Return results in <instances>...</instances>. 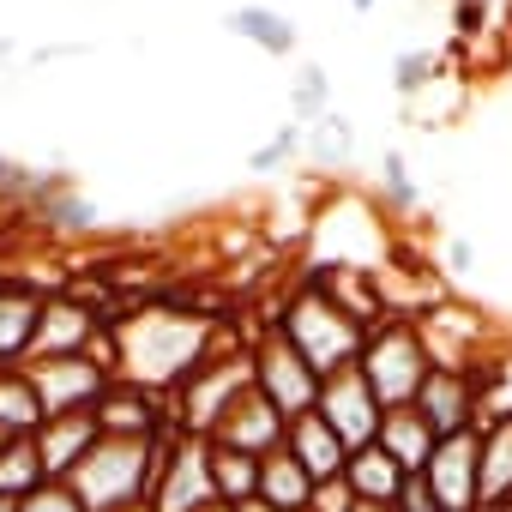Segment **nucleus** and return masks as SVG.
I'll list each match as a JSON object with an SVG mask.
<instances>
[{
    "mask_svg": "<svg viewBox=\"0 0 512 512\" xmlns=\"http://www.w3.org/2000/svg\"><path fill=\"white\" fill-rule=\"evenodd\" d=\"M247 350V338L235 332V314H199L181 290H157L145 302L127 308V320L115 326V380L169 398L205 356H229Z\"/></svg>",
    "mask_w": 512,
    "mask_h": 512,
    "instance_id": "obj_1",
    "label": "nucleus"
},
{
    "mask_svg": "<svg viewBox=\"0 0 512 512\" xmlns=\"http://www.w3.org/2000/svg\"><path fill=\"white\" fill-rule=\"evenodd\" d=\"M175 434H181V428H163V434H151V440H139V434H97V446H91L85 464L67 476V488L79 494L85 512H121V506L151 500L163 446H169Z\"/></svg>",
    "mask_w": 512,
    "mask_h": 512,
    "instance_id": "obj_2",
    "label": "nucleus"
},
{
    "mask_svg": "<svg viewBox=\"0 0 512 512\" xmlns=\"http://www.w3.org/2000/svg\"><path fill=\"white\" fill-rule=\"evenodd\" d=\"M278 332L302 350V362L320 374V380H332V374H344V368H356L362 362V344H368V326H356L308 272H296V290L284 296V314H278Z\"/></svg>",
    "mask_w": 512,
    "mask_h": 512,
    "instance_id": "obj_3",
    "label": "nucleus"
},
{
    "mask_svg": "<svg viewBox=\"0 0 512 512\" xmlns=\"http://www.w3.org/2000/svg\"><path fill=\"white\" fill-rule=\"evenodd\" d=\"M362 380L374 386V398H380V410H404V404H416V392H422V380H428V350H422V332H416V320H380L374 332H368V344H362Z\"/></svg>",
    "mask_w": 512,
    "mask_h": 512,
    "instance_id": "obj_4",
    "label": "nucleus"
},
{
    "mask_svg": "<svg viewBox=\"0 0 512 512\" xmlns=\"http://www.w3.org/2000/svg\"><path fill=\"white\" fill-rule=\"evenodd\" d=\"M247 386H253V362H247V350L205 356V362H199V368L169 392V422H175L181 434L211 440V428L223 422V410H229Z\"/></svg>",
    "mask_w": 512,
    "mask_h": 512,
    "instance_id": "obj_5",
    "label": "nucleus"
},
{
    "mask_svg": "<svg viewBox=\"0 0 512 512\" xmlns=\"http://www.w3.org/2000/svg\"><path fill=\"white\" fill-rule=\"evenodd\" d=\"M247 362H253V392H260L284 422L308 416L314 398H320V374L302 362V350L278 332V326H260V338L247 344Z\"/></svg>",
    "mask_w": 512,
    "mask_h": 512,
    "instance_id": "obj_6",
    "label": "nucleus"
},
{
    "mask_svg": "<svg viewBox=\"0 0 512 512\" xmlns=\"http://www.w3.org/2000/svg\"><path fill=\"white\" fill-rule=\"evenodd\" d=\"M217 500V482H211V440L199 434H175L163 446V464H157V482H151V512H199Z\"/></svg>",
    "mask_w": 512,
    "mask_h": 512,
    "instance_id": "obj_7",
    "label": "nucleus"
},
{
    "mask_svg": "<svg viewBox=\"0 0 512 512\" xmlns=\"http://www.w3.org/2000/svg\"><path fill=\"white\" fill-rule=\"evenodd\" d=\"M422 476H428L440 512H482V428L434 440Z\"/></svg>",
    "mask_w": 512,
    "mask_h": 512,
    "instance_id": "obj_8",
    "label": "nucleus"
},
{
    "mask_svg": "<svg viewBox=\"0 0 512 512\" xmlns=\"http://www.w3.org/2000/svg\"><path fill=\"white\" fill-rule=\"evenodd\" d=\"M31 392H37V410L43 416H73V410H91L109 386V374L91 362V356H49V362H19Z\"/></svg>",
    "mask_w": 512,
    "mask_h": 512,
    "instance_id": "obj_9",
    "label": "nucleus"
},
{
    "mask_svg": "<svg viewBox=\"0 0 512 512\" xmlns=\"http://www.w3.org/2000/svg\"><path fill=\"white\" fill-rule=\"evenodd\" d=\"M314 410H320V422L356 452V446H374V434H380V398H374V386L362 380V368H344V374H332V380H320V398H314Z\"/></svg>",
    "mask_w": 512,
    "mask_h": 512,
    "instance_id": "obj_10",
    "label": "nucleus"
},
{
    "mask_svg": "<svg viewBox=\"0 0 512 512\" xmlns=\"http://www.w3.org/2000/svg\"><path fill=\"white\" fill-rule=\"evenodd\" d=\"M97 332H103L97 308H85L79 296L55 290V296H43V314H37V332H31V356H25V362H49V356H85Z\"/></svg>",
    "mask_w": 512,
    "mask_h": 512,
    "instance_id": "obj_11",
    "label": "nucleus"
},
{
    "mask_svg": "<svg viewBox=\"0 0 512 512\" xmlns=\"http://www.w3.org/2000/svg\"><path fill=\"white\" fill-rule=\"evenodd\" d=\"M410 410L428 422L434 440L464 434V428H476V380L464 368H428V380H422V392H416Z\"/></svg>",
    "mask_w": 512,
    "mask_h": 512,
    "instance_id": "obj_12",
    "label": "nucleus"
},
{
    "mask_svg": "<svg viewBox=\"0 0 512 512\" xmlns=\"http://www.w3.org/2000/svg\"><path fill=\"white\" fill-rule=\"evenodd\" d=\"M284 428H290V422L247 386V392L223 410V422L211 428V446H229V452H247V458H272V452L284 446Z\"/></svg>",
    "mask_w": 512,
    "mask_h": 512,
    "instance_id": "obj_13",
    "label": "nucleus"
},
{
    "mask_svg": "<svg viewBox=\"0 0 512 512\" xmlns=\"http://www.w3.org/2000/svg\"><path fill=\"white\" fill-rule=\"evenodd\" d=\"M91 416H97V434H139V440H151V434L175 428V422H169V398L139 392V386H127V380H109L103 398L91 404Z\"/></svg>",
    "mask_w": 512,
    "mask_h": 512,
    "instance_id": "obj_14",
    "label": "nucleus"
},
{
    "mask_svg": "<svg viewBox=\"0 0 512 512\" xmlns=\"http://www.w3.org/2000/svg\"><path fill=\"white\" fill-rule=\"evenodd\" d=\"M31 446H37L43 482H67V476L85 464V452L97 446V416H91V410H73V416H43V422H37V434H31Z\"/></svg>",
    "mask_w": 512,
    "mask_h": 512,
    "instance_id": "obj_15",
    "label": "nucleus"
},
{
    "mask_svg": "<svg viewBox=\"0 0 512 512\" xmlns=\"http://www.w3.org/2000/svg\"><path fill=\"white\" fill-rule=\"evenodd\" d=\"M37 314H43V290L19 272H0V368H19L31 356Z\"/></svg>",
    "mask_w": 512,
    "mask_h": 512,
    "instance_id": "obj_16",
    "label": "nucleus"
},
{
    "mask_svg": "<svg viewBox=\"0 0 512 512\" xmlns=\"http://www.w3.org/2000/svg\"><path fill=\"white\" fill-rule=\"evenodd\" d=\"M223 31H229L235 43H247V49L272 55V61H290V55L302 49L296 19L278 13V7H260V0H241V7H229V13H223Z\"/></svg>",
    "mask_w": 512,
    "mask_h": 512,
    "instance_id": "obj_17",
    "label": "nucleus"
},
{
    "mask_svg": "<svg viewBox=\"0 0 512 512\" xmlns=\"http://www.w3.org/2000/svg\"><path fill=\"white\" fill-rule=\"evenodd\" d=\"M284 452H290L314 482H332V476H344V464H350V446L320 422V410H308V416H296V422L284 428Z\"/></svg>",
    "mask_w": 512,
    "mask_h": 512,
    "instance_id": "obj_18",
    "label": "nucleus"
},
{
    "mask_svg": "<svg viewBox=\"0 0 512 512\" xmlns=\"http://www.w3.org/2000/svg\"><path fill=\"white\" fill-rule=\"evenodd\" d=\"M464 374L476 380V428H488V422H512V350L494 344V350H482Z\"/></svg>",
    "mask_w": 512,
    "mask_h": 512,
    "instance_id": "obj_19",
    "label": "nucleus"
},
{
    "mask_svg": "<svg viewBox=\"0 0 512 512\" xmlns=\"http://www.w3.org/2000/svg\"><path fill=\"white\" fill-rule=\"evenodd\" d=\"M374 446L404 470V476H416L422 464H428V452H434V434H428V422L404 404V410H386L380 416V434H374Z\"/></svg>",
    "mask_w": 512,
    "mask_h": 512,
    "instance_id": "obj_20",
    "label": "nucleus"
},
{
    "mask_svg": "<svg viewBox=\"0 0 512 512\" xmlns=\"http://www.w3.org/2000/svg\"><path fill=\"white\" fill-rule=\"evenodd\" d=\"M302 157L314 163V169H350V157H356V121L350 115H338V109H326L320 121H308L302 127Z\"/></svg>",
    "mask_w": 512,
    "mask_h": 512,
    "instance_id": "obj_21",
    "label": "nucleus"
},
{
    "mask_svg": "<svg viewBox=\"0 0 512 512\" xmlns=\"http://www.w3.org/2000/svg\"><path fill=\"white\" fill-rule=\"evenodd\" d=\"M344 482H350V494H356V500L392 506V500H398V488H404V470H398L380 446H356V452H350V464H344Z\"/></svg>",
    "mask_w": 512,
    "mask_h": 512,
    "instance_id": "obj_22",
    "label": "nucleus"
},
{
    "mask_svg": "<svg viewBox=\"0 0 512 512\" xmlns=\"http://www.w3.org/2000/svg\"><path fill=\"white\" fill-rule=\"evenodd\" d=\"M260 500H266L272 512H302V506L314 500V476L278 446L272 458H260Z\"/></svg>",
    "mask_w": 512,
    "mask_h": 512,
    "instance_id": "obj_23",
    "label": "nucleus"
},
{
    "mask_svg": "<svg viewBox=\"0 0 512 512\" xmlns=\"http://www.w3.org/2000/svg\"><path fill=\"white\" fill-rule=\"evenodd\" d=\"M37 422H43V410H37L25 368H0V440H31Z\"/></svg>",
    "mask_w": 512,
    "mask_h": 512,
    "instance_id": "obj_24",
    "label": "nucleus"
},
{
    "mask_svg": "<svg viewBox=\"0 0 512 512\" xmlns=\"http://www.w3.org/2000/svg\"><path fill=\"white\" fill-rule=\"evenodd\" d=\"M512 500V422L482 428V512Z\"/></svg>",
    "mask_w": 512,
    "mask_h": 512,
    "instance_id": "obj_25",
    "label": "nucleus"
},
{
    "mask_svg": "<svg viewBox=\"0 0 512 512\" xmlns=\"http://www.w3.org/2000/svg\"><path fill=\"white\" fill-rule=\"evenodd\" d=\"M380 211H392V217H416L422 211V187H416V175H410L398 145L380 151Z\"/></svg>",
    "mask_w": 512,
    "mask_h": 512,
    "instance_id": "obj_26",
    "label": "nucleus"
},
{
    "mask_svg": "<svg viewBox=\"0 0 512 512\" xmlns=\"http://www.w3.org/2000/svg\"><path fill=\"white\" fill-rule=\"evenodd\" d=\"M211 482H217V500H253L260 494V458L247 452H229V446H211Z\"/></svg>",
    "mask_w": 512,
    "mask_h": 512,
    "instance_id": "obj_27",
    "label": "nucleus"
},
{
    "mask_svg": "<svg viewBox=\"0 0 512 512\" xmlns=\"http://www.w3.org/2000/svg\"><path fill=\"white\" fill-rule=\"evenodd\" d=\"M440 73H446V55H434V49H398L392 55V91L404 103H416L422 91H434Z\"/></svg>",
    "mask_w": 512,
    "mask_h": 512,
    "instance_id": "obj_28",
    "label": "nucleus"
},
{
    "mask_svg": "<svg viewBox=\"0 0 512 512\" xmlns=\"http://www.w3.org/2000/svg\"><path fill=\"white\" fill-rule=\"evenodd\" d=\"M37 482H43V464H37V446L31 440H7V446H0V494L25 500Z\"/></svg>",
    "mask_w": 512,
    "mask_h": 512,
    "instance_id": "obj_29",
    "label": "nucleus"
},
{
    "mask_svg": "<svg viewBox=\"0 0 512 512\" xmlns=\"http://www.w3.org/2000/svg\"><path fill=\"white\" fill-rule=\"evenodd\" d=\"M332 109V73L326 67H296V79H290V121H320Z\"/></svg>",
    "mask_w": 512,
    "mask_h": 512,
    "instance_id": "obj_30",
    "label": "nucleus"
},
{
    "mask_svg": "<svg viewBox=\"0 0 512 512\" xmlns=\"http://www.w3.org/2000/svg\"><path fill=\"white\" fill-rule=\"evenodd\" d=\"M296 157H302V121H278V133H272L266 145L247 151V169H253V175H278V169H290Z\"/></svg>",
    "mask_w": 512,
    "mask_h": 512,
    "instance_id": "obj_31",
    "label": "nucleus"
},
{
    "mask_svg": "<svg viewBox=\"0 0 512 512\" xmlns=\"http://www.w3.org/2000/svg\"><path fill=\"white\" fill-rule=\"evenodd\" d=\"M19 512H85V506H79V494H73L67 482H37V488L19 500Z\"/></svg>",
    "mask_w": 512,
    "mask_h": 512,
    "instance_id": "obj_32",
    "label": "nucleus"
},
{
    "mask_svg": "<svg viewBox=\"0 0 512 512\" xmlns=\"http://www.w3.org/2000/svg\"><path fill=\"white\" fill-rule=\"evenodd\" d=\"M488 0H452V37L458 43H476V37H488Z\"/></svg>",
    "mask_w": 512,
    "mask_h": 512,
    "instance_id": "obj_33",
    "label": "nucleus"
},
{
    "mask_svg": "<svg viewBox=\"0 0 512 512\" xmlns=\"http://www.w3.org/2000/svg\"><path fill=\"white\" fill-rule=\"evenodd\" d=\"M308 512H356V494H350V482H344V476H332V482H314V500H308Z\"/></svg>",
    "mask_w": 512,
    "mask_h": 512,
    "instance_id": "obj_34",
    "label": "nucleus"
},
{
    "mask_svg": "<svg viewBox=\"0 0 512 512\" xmlns=\"http://www.w3.org/2000/svg\"><path fill=\"white\" fill-rule=\"evenodd\" d=\"M392 512H440V500H434V488H428V476H422V470H416V476H404V488H398Z\"/></svg>",
    "mask_w": 512,
    "mask_h": 512,
    "instance_id": "obj_35",
    "label": "nucleus"
},
{
    "mask_svg": "<svg viewBox=\"0 0 512 512\" xmlns=\"http://www.w3.org/2000/svg\"><path fill=\"white\" fill-rule=\"evenodd\" d=\"M79 55H91V43H43V49H31V67H55V61H79Z\"/></svg>",
    "mask_w": 512,
    "mask_h": 512,
    "instance_id": "obj_36",
    "label": "nucleus"
},
{
    "mask_svg": "<svg viewBox=\"0 0 512 512\" xmlns=\"http://www.w3.org/2000/svg\"><path fill=\"white\" fill-rule=\"evenodd\" d=\"M470 266H476V247L470 241H452L446 247V272H470Z\"/></svg>",
    "mask_w": 512,
    "mask_h": 512,
    "instance_id": "obj_37",
    "label": "nucleus"
},
{
    "mask_svg": "<svg viewBox=\"0 0 512 512\" xmlns=\"http://www.w3.org/2000/svg\"><path fill=\"white\" fill-rule=\"evenodd\" d=\"M13 55H19V43H13V37H0V85H7V67H13Z\"/></svg>",
    "mask_w": 512,
    "mask_h": 512,
    "instance_id": "obj_38",
    "label": "nucleus"
},
{
    "mask_svg": "<svg viewBox=\"0 0 512 512\" xmlns=\"http://www.w3.org/2000/svg\"><path fill=\"white\" fill-rule=\"evenodd\" d=\"M235 512H272V506H266L260 494H253V500H235Z\"/></svg>",
    "mask_w": 512,
    "mask_h": 512,
    "instance_id": "obj_39",
    "label": "nucleus"
},
{
    "mask_svg": "<svg viewBox=\"0 0 512 512\" xmlns=\"http://www.w3.org/2000/svg\"><path fill=\"white\" fill-rule=\"evenodd\" d=\"M374 7H380V0H350V13H356V19H368Z\"/></svg>",
    "mask_w": 512,
    "mask_h": 512,
    "instance_id": "obj_40",
    "label": "nucleus"
},
{
    "mask_svg": "<svg viewBox=\"0 0 512 512\" xmlns=\"http://www.w3.org/2000/svg\"><path fill=\"white\" fill-rule=\"evenodd\" d=\"M356 512H392V506H374V500H356Z\"/></svg>",
    "mask_w": 512,
    "mask_h": 512,
    "instance_id": "obj_41",
    "label": "nucleus"
},
{
    "mask_svg": "<svg viewBox=\"0 0 512 512\" xmlns=\"http://www.w3.org/2000/svg\"><path fill=\"white\" fill-rule=\"evenodd\" d=\"M199 512H235V506H229V500H211V506H199Z\"/></svg>",
    "mask_w": 512,
    "mask_h": 512,
    "instance_id": "obj_42",
    "label": "nucleus"
},
{
    "mask_svg": "<svg viewBox=\"0 0 512 512\" xmlns=\"http://www.w3.org/2000/svg\"><path fill=\"white\" fill-rule=\"evenodd\" d=\"M0 512H19V500H7V494H0Z\"/></svg>",
    "mask_w": 512,
    "mask_h": 512,
    "instance_id": "obj_43",
    "label": "nucleus"
},
{
    "mask_svg": "<svg viewBox=\"0 0 512 512\" xmlns=\"http://www.w3.org/2000/svg\"><path fill=\"white\" fill-rule=\"evenodd\" d=\"M121 512H151V500H139V506H121Z\"/></svg>",
    "mask_w": 512,
    "mask_h": 512,
    "instance_id": "obj_44",
    "label": "nucleus"
},
{
    "mask_svg": "<svg viewBox=\"0 0 512 512\" xmlns=\"http://www.w3.org/2000/svg\"><path fill=\"white\" fill-rule=\"evenodd\" d=\"M494 512H512V500H500V506H494Z\"/></svg>",
    "mask_w": 512,
    "mask_h": 512,
    "instance_id": "obj_45",
    "label": "nucleus"
},
{
    "mask_svg": "<svg viewBox=\"0 0 512 512\" xmlns=\"http://www.w3.org/2000/svg\"><path fill=\"white\" fill-rule=\"evenodd\" d=\"M488 7H512V0H488Z\"/></svg>",
    "mask_w": 512,
    "mask_h": 512,
    "instance_id": "obj_46",
    "label": "nucleus"
},
{
    "mask_svg": "<svg viewBox=\"0 0 512 512\" xmlns=\"http://www.w3.org/2000/svg\"><path fill=\"white\" fill-rule=\"evenodd\" d=\"M302 512H308V506H302Z\"/></svg>",
    "mask_w": 512,
    "mask_h": 512,
    "instance_id": "obj_47",
    "label": "nucleus"
}]
</instances>
